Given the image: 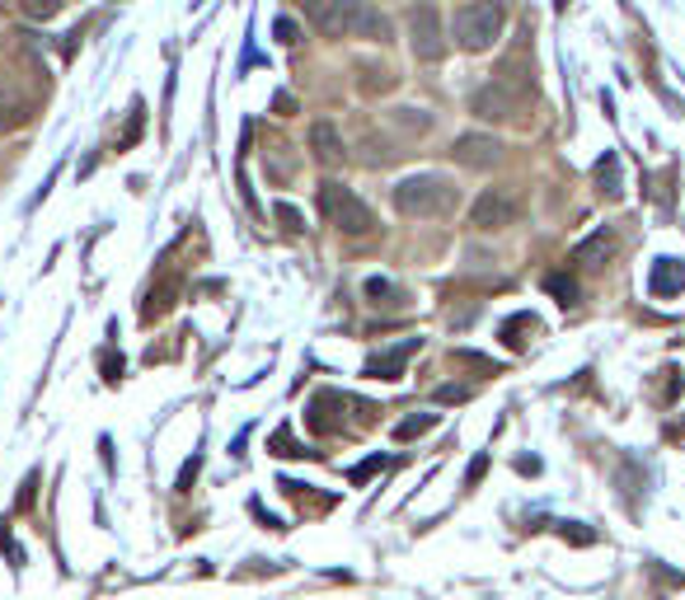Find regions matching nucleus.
Returning <instances> with one entry per match:
<instances>
[{"mask_svg":"<svg viewBox=\"0 0 685 600\" xmlns=\"http://www.w3.org/2000/svg\"><path fill=\"white\" fill-rule=\"evenodd\" d=\"M310 19L324 38H366V43L395 38V24L366 0H310Z\"/></svg>","mask_w":685,"mask_h":600,"instance_id":"nucleus-1","label":"nucleus"},{"mask_svg":"<svg viewBox=\"0 0 685 600\" xmlns=\"http://www.w3.org/2000/svg\"><path fill=\"white\" fill-rule=\"evenodd\" d=\"M395 207L408 221H437L460 207V188L446 174H408L395 188Z\"/></svg>","mask_w":685,"mask_h":600,"instance_id":"nucleus-2","label":"nucleus"},{"mask_svg":"<svg viewBox=\"0 0 685 600\" xmlns=\"http://www.w3.org/2000/svg\"><path fill=\"white\" fill-rule=\"evenodd\" d=\"M526 99H531V85H526L521 75L502 71V75L488 80V85L475 90V99H469V113L484 117V123H517V117L526 113Z\"/></svg>","mask_w":685,"mask_h":600,"instance_id":"nucleus-3","label":"nucleus"},{"mask_svg":"<svg viewBox=\"0 0 685 600\" xmlns=\"http://www.w3.org/2000/svg\"><path fill=\"white\" fill-rule=\"evenodd\" d=\"M507 29V6L502 0H469L456 10V43L465 52H488Z\"/></svg>","mask_w":685,"mask_h":600,"instance_id":"nucleus-4","label":"nucleus"},{"mask_svg":"<svg viewBox=\"0 0 685 600\" xmlns=\"http://www.w3.org/2000/svg\"><path fill=\"white\" fill-rule=\"evenodd\" d=\"M320 211H324V221L334 230H343V235H371V226H376L371 207L343 184H324L320 188Z\"/></svg>","mask_w":685,"mask_h":600,"instance_id":"nucleus-5","label":"nucleus"},{"mask_svg":"<svg viewBox=\"0 0 685 600\" xmlns=\"http://www.w3.org/2000/svg\"><path fill=\"white\" fill-rule=\"evenodd\" d=\"M408 48H414L418 62H442L446 56V29H442L437 6L408 10Z\"/></svg>","mask_w":685,"mask_h":600,"instance_id":"nucleus-6","label":"nucleus"},{"mask_svg":"<svg viewBox=\"0 0 685 600\" xmlns=\"http://www.w3.org/2000/svg\"><path fill=\"white\" fill-rule=\"evenodd\" d=\"M517 211L521 207H517L512 193H507V188H488L479 203L469 207V226H475V230H507L517 221Z\"/></svg>","mask_w":685,"mask_h":600,"instance_id":"nucleus-7","label":"nucleus"},{"mask_svg":"<svg viewBox=\"0 0 685 600\" xmlns=\"http://www.w3.org/2000/svg\"><path fill=\"white\" fill-rule=\"evenodd\" d=\"M452 159H456V165H465V169H494L498 159H502V146H498V136L465 132V136H456Z\"/></svg>","mask_w":685,"mask_h":600,"instance_id":"nucleus-8","label":"nucleus"},{"mask_svg":"<svg viewBox=\"0 0 685 600\" xmlns=\"http://www.w3.org/2000/svg\"><path fill=\"white\" fill-rule=\"evenodd\" d=\"M414 352H418V338H404V343H395L390 352L371 356V362H366V375H371V380H399L404 366H408V356H414Z\"/></svg>","mask_w":685,"mask_h":600,"instance_id":"nucleus-9","label":"nucleus"},{"mask_svg":"<svg viewBox=\"0 0 685 600\" xmlns=\"http://www.w3.org/2000/svg\"><path fill=\"white\" fill-rule=\"evenodd\" d=\"M29 123V99L10 75H0V132H14Z\"/></svg>","mask_w":685,"mask_h":600,"instance_id":"nucleus-10","label":"nucleus"},{"mask_svg":"<svg viewBox=\"0 0 685 600\" xmlns=\"http://www.w3.org/2000/svg\"><path fill=\"white\" fill-rule=\"evenodd\" d=\"M648 291L657 300H667V296H681L685 291V263L681 258H657L653 263V277H648Z\"/></svg>","mask_w":685,"mask_h":600,"instance_id":"nucleus-11","label":"nucleus"},{"mask_svg":"<svg viewBox=\"0 0 685 600\" xmlns=\"http://www.w3.org/2000/svg\"><path fill=\"white\" fill-rule=\"evenodd\" d=\"M339 404H347V399H343L339 390H320L315 399H310V432H320V436L339 432V427H343V417H329Z\"/></svg>","mask_w":685,"mask_h":600,"instance_id":"nucleus-12","label":"nucleus"},{"mask_svg":"<svg viewBox=\"0 0 685 600\" xmlns=\"http://www.w3.org/2000/svg\"><path fill=\"white\" fill-rule=\"evenodd\" d=\"M310 151H315L320 165H339V159H343V136L334 132V123H315V127H310Z\"/></svg>","mask_w":685,"mask_h":600,"instance_id":"nucleus-13","label":"nucleus"},{"mask_svg":"<svg viewBox=\"0 0 685 600\" xmlns=\"http://www.w3.org/2000/svg\"><path fill=\"white\" fill-rule=\"evenodd\" d=\"M174 300H179V282H174V277H165L160 287H151L146 306H142V319H146V324H155V319H165V314L174 310Z\"/></svg>","mask_w":685,"mask_h":600,"instance_id":"nucleus-14","label":"nucleus"},{"mask_svg":"<svg viewBox=\"0 0 685 600\" xmlns=\"http://www.w3.org/2000/svg\"><path fill=\"white\" fill-rule=\"evenodd\" d=\"M611 249H615V235H611V230H596L592 239H582V245L573 249V263H582V268H596V263H601V258L611 254Z\"/></svg>","mask_w":685,"mask_h":600,"instance_id":"nucleus-15","label":"nucleus"},{"mask_svg":"<svg viewBox=\"0 0 685 600\" xmlns=\"http://www.w3.org/2000/svg\"><path fill=\"white\" fill-rule=\"evenodd\" d=\"M362 291H366V300H371V306H390V310H399L404 300H408V296H404L395 282H385V277H366V287H362Z\"/></svg>","mask_w":685,"mask_h":600,"instance_id":"nucleus-16","label":"nucleus"},{"mask_svg":"<svg viewBox=\"0 0 685 600\" xmlns=\"http://www.w3.org/2000/svg\"><path fill=\"white\" fill-rule=\"evenodd\" d=\"M526 333H536V314H512V319H507V324H502V343L507 348H512V352H521L526 348Z\"/></svg>","mask_w":685,"mask_h":600,"instance_id":"nucleus-17","label":"nucleus"},{"mask_svg":"<svg viewBox=\"0 0 685 600\" xmlns=\"http://www.w3.org/2000/svg\"><path fill=\"white\" fill-rule=\"evenodd\" d=\"M544 291H550V296L559 300L563 310H569V306H578V282H573L569 272H550V277H544Z\"/></svg>","mask_w":685,"mask_h":600,"instance_id":"nucleus-18","label":"nucleus"},{"mask_svg":"<svg viewBox=\"0 0 685 600\" xmlns=\"http://www.w3.org/2000/svg\"><path fill=\"white\" fill-rule=\"evenodd\" d=\"M437 427V413H423V417H404V423L395 427V442H414V436L433 432Z\"/></svg>","mask_w":685,"mask_h":600,"instance_id":"nucleus-19","label":"nucleus"},{"mask_svg":"<svg viewBox=\"0 0 685 600\" xmlns=\"http://www.w3.org/2000/svg\"><path fill=\"white\" fill-rule=\"evenodd\" d=\"M596 178H601V193H611V197H615V193H620V159H615V155H605L601 165H596Z\"/></svg>","mask_w":685,"mask_h":600,"instance_id":"nucleus-20","label":"nucleus"},{"mask_svg":"<svg viewBox=\"0 0 685 600\" xmlns=\"http://www.w3.org/2000/svg\"><path fill=\"white\" fill-rule=\"evenodd\" d=\"M19 6H24L29 19H52V14H62L66 0H19Z\"/></svg>","mask_w":685,"mask_h":600,"instance_id":"nucleus-21","label":"nucleus"},{"mask_svg":"<svg viewBox=\"0 0 685 600\" xmlns=\"http://www.w3.org/2000/svg\"><path fill=\"white\" fill-rule=\"evenodd\" d=\"M268 451H272V455H287V459H291V455H305L297 442H291V432H287V427H278V432L268 436Z\"/></svg>","mask_w":685,"mask_h":600,"instance_id":"nucleus-22","label":"nucleus"},{"mask_svg":"<svg viewBox=\"0 0 685 600\" xmlns=\"http://www.w3.org/2000/svg\"><path fill=\"white\" fill-rule=\"evenodd\" d=\"M381 469H390V459H385V455H371V459H366V465H357V469H352L347 478H352V484H357V488H362V484H366V478H376Z\"/></svg>","mask_w":685,"mask_h":600,"instance_id":"nucleus-23","label":"nucleus"},{"mask_svg":"<svg viewBox=\"0 0 685 600\" xmlns=\"http://www.w3.org/2000/svg\"><path fill=\"white\" fill-rule=\"evenodd\" d=\"M469 399V385H442L437 390V404H465Z\"/></svg>","mask_w":685,"mask_h":600,"instance_id":"nucleus-24","label":"nucleus"},{"mask_svg":"<svg viewBox=\"0 0 685 600\" xmlns=\"http://www.w3.org/2000/svg\"><path fill=\"white\" fill-rule=\"evenodd\" d=\"M278 221H282L287 230H301V211H297V207H287V203H278Z\"/></svg>","mask_w":685,"mask_h":600,"instance_id":"nucleus-25","label":"nucleus"},{"mask_svg":"<svg viewBox=\"0 0 685 600\" xmlns=\"http://www.w3.org/2000/svg\"><path fill=\"white\" fill-rule=\"evenodd\" d=\"M198 465H203V459H198V455H193V459H188V465H184V474H179V493H188V484H193V474H198Z\"/></svg>","mask_w":685,"mask_h":600,"instance_id":"nucleus-26","label":"nucleus"},{"mask_svg":"<svg viewBox=\"0 0 685 600\" xmlns=\"http://www.w3.org/2000/svg\"><path fill=\"white\" fill-rule=\"evenodd\" d=\"M278 38L282 43H297V24H291V19H278Z\"/></svg>","mask_w":685,"mask_h":600,"instance_id":"nucleus-27","label":"nucleus"},{"mask_svg":"<svg viewBox=\"0 0 685 600\" xmlns=\"http://www.w3.org/2000/svg\"><path fill=\"white\" fill-rule=\"evenodd\" d=\"M484 469H488V455H479L475 465H469V484H479V478H484Z\"/></svg>","mask_w":685,"mask_h":600,"instance_id":"nucleus-28","label":"nucleus"},{"mask_svg":"<svg viewBox=\"0 0 685 600\" xmlns=\"http://www.w3.org/2000/svg\"><path fill=\"white\" fill-rule=\"evenodd\" d=\"M681 432H685V423H681Z\"/></svg>","mask_w":685,"mask_h":600,"instance_id":"nucleus-29","label":"nucleus"}]
</instances>
